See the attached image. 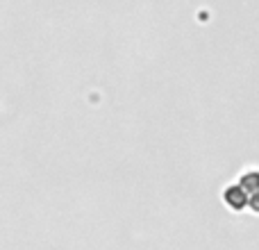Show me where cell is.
<instances>
[{"label": "cell", "mask_w": 259, "mask_h": 250, "mask_svg": "<svg viewBox=\"0 0 259 250\" xmlns=\"http://www.w3.org/2000/svg\"><path fill=\"white\" fill-rule=\"evenodd\" d=\"M223 202L234 212L252 210L259 214V171L243 173L241 180L223 191Z\"/></svg>", "instance_id": "6da1fadb"}]
</instances>
